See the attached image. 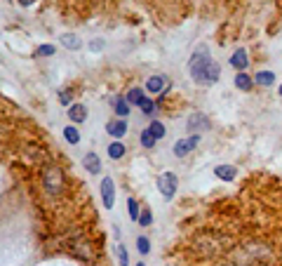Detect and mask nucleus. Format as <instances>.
<instances>
[{"label":"nucleus","instance_id":"f257e3e1","mask_svg":"<svg viewBox=\"0 0 282 266\" xmlns=\"http://www.w3.org/2000/svg\"><path fill=\"white\" fill-rule=\"evenodd\" d=\"M188 71H191V78L198 85H214L221 76V66L216 59H212L207 45L195 47V52L191 55V62H188Z\"/></svg>","mask_w":282,"mask_h":266},{"label":"nucleus","instance_id":"f03ea898","mask_svg":"<svg viewBox=\"0 0 282 266\" xmlns=\"http://www.w3.org/2000/svg\"><path fill=\"white\" fill-rule=\"evenodd\" d=\"M43 184H45V188L52 196H59L61 191H64V172H61L59 167L50 165V167L43 170Z\"/></svg>","mask_w":282,"mask_h":266},{"label":"nucleus","instance_id":"7ed1b4c3","mask_svg":"<svg viewBox=\"0 0 282 266\" xmlns=\"http://www.w3.org/2000/svg\"><path fill=\"white\" fill-rule=\"evenodd\" d=\"M158 188H160V193L165 196V200H172L176 193V188H179V179H176L174 172H162L158 177Z\"/></svg>","mask_w":282,"mask_h":266},{"label":"nucleus","instance_id":"20e7f679","mask_svg":"<svg viewBox=\"0 0 282 266\" xmlns=\"http://www.w3.org/2000/svg\"><path fill=\"white\" fill-rule=\"evenodd\" d=\"M219 245H221V238L219 235H202L195 240V250L200 254H214V252L219 250Z\"/></svg>","mask_w":282,"mask_h":266},{"label":"nucleus","instance_id":"39448f33","mask_svg":"<svg viewBox=\"0 0 282 266\" xmlns=\"http://www.w3.org/2000/svg\"><path fill=\"white\" fill-rule=\"evenodd\" d=\"M200 144V134H191V137H186V139H176L174 144V156L176 158H183V156H188L195 146Z\"/></svg>","mask_w":282,"mask_h":266},{"label":"nucleus","instance_id":"423d86ee","mask_svg":"<svg viewBox=\"0 0 282 266\" xmlns=\"http://www.w3.org/2000/svg\"><path fill=\"white\" fill-rule=\"evenodd\" d=\"M186 127H188L191 134H202L212 127V123H209V118H207L205 113H193V116L188 118V125Z\"/></svg>","mask_w":282,"mask_h":266},{"label":"nucleus","instance_id":"0eeeda50","mask_svg":"<svg viewBox=\"0 0 282 266\" xmlns=\"http://www.w3.org/2000/svg\"><path fill=\"white\" fill-rule=\"evenodd\" d=\"M101 200H104L106 210H111L115 205V181L111 177H104V181H101Z\"/></svg>","mask_w":282,"mask_h":266},{"label":"nucleus","instance_id":"6e6552de","mask_svg":"<svg viewBox=\"0 0 282 266\" xmlns=\"http://www.w3.org/2000/svg\"><path fill=\"white\" fill-rule=\"evenodd\" d=\"M106 134H111L113 139H122L127 134V120L125 118H115L106 123Z\"/></svg>","mask_w":282,"mask_h":266},{"label":"nucleus","instance_id":"1a4fd4ad","mask_svg":"<svg viewBox=\"0 0 282 266\" xmlns=\"http://www.w3.org/2000/svg\"><path fill=\"white\" fill-rule=\"evenodd\" d=\"M167 85H169L167 76H151V78L146 80V90L151 94H162L167 90Z\"/></svg>","mask_w":282,"mask_h":266},{"label":"nucleus","instance_id":"9d476101","mask_svg":"<svg viewBox=\"0 0 282 266\" xmlns=\"http://www.w3.org/2000/svg\"><path fill=\"white\" fill-rule=\"evenodd\" d=\"M230 66H233V69H237V73L249 66V55H247V50H244V47H237L235 52L230 55Z\"/></svg>","mask_w":282,"mask_h":266},{"label":"nucleus","instance_id":"9b49d317","mask_svg":"<svg viewBox=\"0 0 282 266\" xmlns=\"http://www.w3.org/2000/svg\"><path fill=\"white\" fill-rule=\"evenodd\" d=\"M214 174L221 181H233L237 177V170L233 165H216V167H214Z\"/></svg>","mask_w":282,"mask_h":266},{"label":"nucleus","instance_id":"f8f14e48","mask_svg":"<svg viewBox=\"0 0 282 266\" xmlns=\"http://www.w3.org/2000/svg\"><path fill=\"white\" fill-rule=\"evenodd\" d=\"M83 163H85V170H87L90 174L101 172V163H99V156H97V153H85Z\"/></svg>","mask_w":282,"mask_h":266},{"label":"nucleus","instance_id":"ddd939ff","mask_svg":"<svg viewBox=\"0 0 282 266\" xmlns=\"http://www.w3.org/2000/svg\"><path fill=\"white\" fill-rule=\"evenodd\" d=\"M69 118L73 123H85V118H87V106H85V104H71Z\"/></svg>","mask_w":282,"mask_h":266},{"label":"nucleus","instance_id":"4468645a","mask_svg":"<svg viewBox=\"0 0 282 266\" xmlns=\"http://www.w3.org/2000/svg\"><path fill=\"white\" fill-rule=\"evenodd\" d=\"M273 83H275V73H273V71H259V73H254V85L270 87Z\"/></svg>","mask_w":282,"mask_h":266},{"label":"nucleus","instance_id":"2eb2a0df","mask_svg":"<svg viewBox=\"0 0 282 266\" xmlns=\"http://www.w3.org/2000/svg\"><path fill=\"white\" fill-rule=\"evenodd\" d=\"M235 87L237 90H242V92H249V90L254 87V78L252 76H247L244 71H240V73L235 76Z\"/></svg>","mask_w":282,"mask_h":266},{"label":"nucleus","instance_id":"dca6fc26","mask_svg":"<svg viewBox=\"0 0 282 266\" xmlns=\"http://www.w3.org/2000/svg\"><path fill=\"white\" fill-rule=\"evenodd\" d=\"M113 106H115V113H118V116L120 118H127L130 116V102H127V99H125V97H118V99H113Z\"/></svg>","mask_w":282,"mask_h":266},{"label":"nucleus","instance_id":"f3484780","mask_svg":"<svg viewBox=\"0 0 282 266\" xmlns=\"http://www.w3.org/2000/svg\"><path fill=\"white\" fill-rule=\"evenodd\" d=\"M144 97H146V94H144V90H141V87H132L125 99L130 102V106H139V104L144 102Z\"/></svg>","mask_w":282,"mask_h":266},{"label":"nucleus","instance_id":"a211bd4d","mask_svg":"<svg viewBox=\"0 0 282 266\" xmlns=\"http://www.w3.org/2000/svg\"><path fill=\"white\" fill-rule=\"evenodd\" d=\"M125 153H127V149H125V144H122V141H113V144L108 146V156L113 158V160H120Z\"/></svg>","mask_w":282,"mask_h":266},{"label":"nucleus","instance_id":"6ab92c4d","mask_svg":"<svg viewBox=\"0 0 282 266\" xmlns=\"http://www.w3.org/2000/svg\"><path fill=\"white\" fill-rule=\"evenodd\" d=\"M61 43H64V47H69V50H80V47H83L80 38H78V36H73V33H66V36L61 38Z\"/></svg>","mask_w":282,"mask_h":266},{"label":"nucleus","instance_id":"aec40b11","mask_svg":"<svg viewBox=\"0 0 282 266\" xmlns=\"http://www.w3.org/2000/svg\"><path fill=\"white\" fill-rule=\"evenodd\" d=\"M148 130H151V134H153V137H155V141H158V139H162V137L167 134V130H165V125H162L160 120H153L151 125H148Z\"/></svg>","mask_w":282,"mask_h":266},{"label":"nucleus","instance_id":"412c9836","mask_svg":"<svg viewBox=\"0 0 282 266\" xmlns=\"http://www.w3.org/2000/svg\"><path fill=\"white\" fill-rule=\"evenodd\" d=\"M64 137H66V141H69V144H73V146H76L78 141H80V132H78L73 125L64 127Z\"/></svg>","mask_w":282,"mask_h":266},{"label":"nucleus","instance_id":"4be33fe9","mask_svg":"<svg viewBox=\"0 0 282 266\" xmlns=\"http://www.w3.org/2000/svg\"><path fill=\"white\" fill-rule=\"evenodd\" d=\"M115 252H118V261H120V266H130V254H127V247L122 243L115 245Z\"/></svg>","mask_w":282,"mask_h":266},{"label":"nucleus","instance_id":"5701e85b","mask_svg":"<svg viewBox=\"0 0 282 266\" xmlns=\"http://www.w3.org/2000/svg\"><path fill=\"white\" fill-rule=\"evenodd\" d=\"M141 146L144 149H153L155 146V137L151 134V130L146 127V130H141Z\"/></svg>","mask_w":282,"mask_h":266},{"label":"nucleus","instance_id":"b1692460","mask_svg":"<svg viewBox=\"0 0 282 266\" xmlns=\"http://www.w3.org/2000/svg\"><path fill=\"white\" fill-rule=\"evenodd\" d=\"M127 210H130V219L132 221H139V203L134 200V198H127Z\"/></svg>","mask_w":282,"mask_h":266},{"label":"nucleus","instance_id":"393cba45","mask_svg":"<svg viewBox=\"0 0 282 266\" xmlns=\"http://www.w3.org/2000/svg\"><path fill=\"white\" fill-rule=\"evenodd\" d=\"M137 250H139V254H148L151 252V240L146 235H139L137 238Z\"/></svg>","mask_w":282,"mask_h":266},{"label":"nucleus","instance_id":"a878e982","mask_svg":"<svg viewBox=\"0 0 282 266\" xmlns=\"http://www.w3.org/2000/svg\"><path fill=\"white\" fill-rule=\"evenodd\" d=\"M139 109H141V113H144V116H153V113H155V104H153L148 97H144V102L139 104Z\"/></svg>","mask_w":282,"mask_h":266},{"label":"nucleus","instance_id":"bb28decb","mask_svg":"<svg viewBox=\"0 0 282 266\" xmlns=\"http://www.w3.org/2000/svg\"><path fill=\"white\" fill-rule=\"evenodd\" d=\"M57 50H54V45H40L38 50H36V57H52Z\"/></svg>","mask_w":282,"mask_h":266},{"label":"nucleus","instance_id":"cd10ccee","mask_svg":"<svg viewBox=\"0 0 282 266\" xmlns=\"http://www.w3.org/2000/svg\"><path fill=\"white\" fill-rule=\"evenodd\" d=\"M139 224H141V226H151V224H153L151 210H141V214H139Z\"/></svg>","mask_w":282,"mask_h":266},{"label":"nucleus","instance_id":"c85d7f7f","mask_svg":"<svg viewBox=\"0 0 282 266\" xmlns=\"http://www.w3.org/2000/svg\"><path fill=\"white\" fill-rule=\"evenodd\" d=\"M59 102L64 104V106H71V102H73V97H71V92H61V94H59Z\"/></svg>","mask_w":282,"mask_h":266},{"label":"nucleus","instance_id":"c756f323","mask_svg":"<svg viewBox=\"0 0 282 266\" xmlns=\"http://www.w3.org/2000/svg\"><path fill=\"white\" fill-rule=\"evenodd\" d=\"M101 47H104V43H101V40H94V43L90 45V50H94V52H99Z\"/></svg>","mask_w":282,"mask_h":266},{"label":"nucleus","instance_id":"7c9ffc66","mask_svg":"<svg viewBox=\"0 0 282 266\" xmlns=\"http://www.w3.org/2000/svg\"><path fill=\"white\" fill-rule=\"evenodd\" d=\"M19 3H22L24 8H29V5H33V3H36V0H19Z\"/></svg>","mask_w":282,"mask_h":266},{"label":"nucleus","instance_id":"2f4dec72","mask_svg":"<svg viewBox=\"0 0 282 266\" xmlns=\"http://www.w3.org/2000/svg\"><path fill=\"white\" fill-rule=\"evenodd\" d=\"M226 266H242V264H226Z\"/></svg>","mask_w":282,"mask_h":266},{"label":"nucleus","instance_id":"473e14b6","mask_svg":"<svg viewBox=\"0 0 282 266\" xmlns=\"http://www.w3.org/2000/svg\"><path fill=\"white\" fill-rule=\"evenodd\" d=\"M137 266H146V264H144V261H139V264H137Z\"/></svg>","mask_w":282,"mask_h":266},{"label":"nucleus","instance_id":"72a5a7b5","mask_svg":"<svg viewBox=\"0 0 282 266\" xmlns=\"http://www.w3.org/2000/svg\"><path fill=\"white\" fill-rule=\"evenodd\" d=\"M277 92H280V97H282V85H280V90H277Z\"/></svg>","mask_w":282,"mask_h":266}]
</instances>
